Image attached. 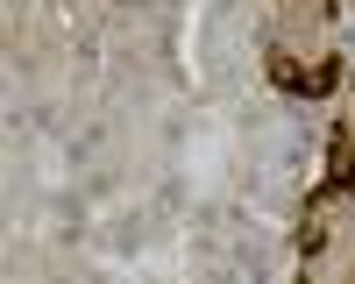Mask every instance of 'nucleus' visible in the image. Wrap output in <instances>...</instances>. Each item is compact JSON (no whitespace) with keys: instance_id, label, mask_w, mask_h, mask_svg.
I'll list each match as a JSON object with an SVG mask.
<instances>
[{"instance_id":"1","label":"nucleus","mask_w":355,"mask_h":284,"mask_svg":"<svg viewBox=\"0 0 355 284\" xmlns=\"http://www.w3.org/2000/svg\"><path fill=\"white\" fill-rule=\"evenodd\" d=\"M263 71H270V85H277V93H291V100H299V85H306V64H299V57L270 50V57H263Z\"/></svg>"},{"instance_id":"3","label":"nucleus","mask_w":355,"mask_h":284,"mask_svg":"<svg viewBox=\"0 0 355 284\" xmlns=\"http://www.w3.org/2000/svg\"><path fill=\"white\" fill-rule=\"evenodd\" d=\"M320 249H327V227L306 220V227H299V256H320Z\"/></svg>"},{"instance_id":"2","label":"nucleus","mask_w":355,"mask_h":284,"mask_svg":"<svg viewBox=\"0 0 355 284\" xmlns=\"http://www.w3.org/2000/svg\"><path fill=\"white\" fill-rule=\"evenodd\" d=\"M341 85V57H320V64H306V85H299V100H327Z\"/></svg>"}]
</instances>
